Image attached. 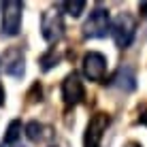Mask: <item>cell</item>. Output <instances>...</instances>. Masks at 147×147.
I'll use <instances>...</instances> for the list:
<instances>
[{"label": "cell", "mask_w": 147, "mask_h": 147, "mask_svg": "<svg viewBox=\"0 0 147 147\" xmlns=\"http://www.w3.org/2000/svg\"><path fill=\"white\" fill-rule=\"evenodd\" d=\"M58 62H60V55L55 53V47H51L47 53L43 55V58H40V62H38V64H40V68L47 73V70H51L53 66H58Z\"/></svg>", "instance_id": "obj_13"}, {"label": "cell", "mask_w": 147, "mask_h": 147, "mask_svg": "<svg viewBox=\"0 0 147 147\" xmlns=\"http://www.w3.org/2000/svg\"><path fill=\"white\" fill-rule=\"evenodd\" d=\"M124 147H143L141 143H136V141H128V143H126Z\"/></svg>", "instance_id": "obj_17"}, {"label": "cell", "mask_w": 147, "mask_h": 147, "mask_svg": "<svg viewBox=\"0 0 147 147\" xmlns=\"http://www.w3.org/2000/svg\"><path fill=\"white\" fill-rule=\"evenodd\" d=\"M111 85H115V88L124 90V92H132L136 88V79H134V70L130 66H121L117 73H115V77L111 79Z\"/></svg>", "instance_id": "obj_9"}, {"label": "cell", "mask_w": 147, "mask_h": 147, "mask_svg": "<svg viewBox=\"0 0 147 147\" xmlns=\"http://www.w3.org/2000/svg\"><path fill=\"white\" fill-rule=\"evenodd\" d=\"M139 124H141V126H147V111H145V113H141V117H139Z\"/></svg>", "instance_id": "obj_16"}, {"label": "cell", "mask_w": 147, "mask_h": 147, "mask_svg": "<svg viewBox=\"0 0 147 147\" xmlns=\"http://www.w3.org/2000/svg\"><path fill=\"white\" fill-rule=\"evenodd\" d=\"M11 147H26V145H22V143H17V145H11Z\"/></svg>", "instance_id": "obj_18"}, {"label": "cell", "mask_w": 147, "mask_h": 147, "mask_svg": "<svg viewBox=\"0 0 147 147\" xmlns=\"http://www.w3.org/2000/svg\"><path fill=\"white\" fill-rule=\"evenodd\" d=\"M22 130H24L22 121H19V119H13L11 124H9L7 134H4V141L0 143V147H11V145H17L19 141H22Z\"/></svg>", "instance_id": "obj_10"}, {"label": "cell", "mask_w": 147, "mask_h": 147, "mask_svg": "<svg viewBox=\"0 0 147 147\" xmlns=\"http://www.w3.org/2000/svg\"><path fill=\"white\" fill-rule=\"evenodd\" d=\"M111 28V15L105 7H94L90 17L83 24V36L85 38H102L107 36Z\"/></svg>", "instance_id": "obj_2"}, {"label": "cell", "mask_w": 147, "mask_h": 147, "mask_svg": "<svg viewBox=\"0 0 147 147\" xmlns=\"http://www.w3.org/2000/svg\"><path fill=\"white\" fill-rule=\"evenodd\" d=\"M111 126V115L109 113H94L90 117L88 126H85V132H83V147H100L102 143V136L107 132V128Z\"/></svg>", "instance_id": "obj_3"}, {"label": "cell", "mask_w": 147, "mask_h": 147, "mask_svg": "<svg viewBox=\"0 0 147 147\" xmlns=\"http://www.w3.org/2000/svg\"><path fill=\"white\" fill-rule=\"evenodd\" d=\"M62 98L66 107H77L79 102H83L85 98V88H83V81L77 73H68L62 81Z\"/></svg>", "instance_id": "obj_7"}, {"label": "cell", "mask_w": 147, "mask_h": 147, "mask_svg": "<svg viewBox=\"0 0 147 147\" xmlns=\"http://www.w3.org/2000/svg\"><path fill=\"white\" fill-rule=\"evenodd\" d=\"M45 130H47V128H45L43 124H38V121H30V124L26 126V136L30 141H34V143H38V141H43L45 136H47Z\"/></svg>", "instance_id": "obj_12"}, {"label": "cell", "mask_w": 147, "mask_h": 147, "mask_svg": "<svg viewBox=\"0 0 147 147\" xmlns=\"http://www.w3.org/2000/svg\"><path fill=\"white\" fill-rule=\"evenodd\" d=\"M40 34L47 43H58L64 36V19L60 9H47L40 17Z\"/></svg>", "instance_id": "obj_5"}, {"label": "cell", "mask_w": 147, "mask_h": 147, "mask_svg": "<svg viewBox=\"0 0 147 147\" xmlns=\"http://www.w3.org/2000/svg\"><path fill=\"white\" fill-rule=\"evenodd\" d=\"M85 7H88L85 0H66V2H60V9L66 15H70V17H79L85 11Z\"/></svg>", "instance_id": "obj_11"}, {"label": "cell", "mask_w": 147, "mask_h": 147, "mask_svg": "<svg viewBox=\"0 0 147 147\" xmlns=\"http://www.w3.org/2000/svg\"><path fill=\"white\" fill-rule=\"evenodd\" d=\"M139 11H143L141 15H143V17H147V2H141V4H139Z\"/></svg>", "instance_id": "obj_15"}, {"label": "cell", "mask_w": 147, "mask_h": 147, "mask_svg": "<svg viewBox=\"0 0 147 147\" xmlns=\"http://www.w3.org/2000/svg\"><path fill=\"white\" fill-rule=\"evenodd\" d=\"M4 98H7V94H4V88L0 83V107H4Z\"/></svg>", "instance_id": "obj_14"}, {"label": "cell", "mask_w": 147, "mask_h": 147, "mask_svg": "<svg viewBox=\"0 0 147 147\" xmlns=\"http://www.w3.org/2000/svg\"><path fill=\"white\" fill-rule=\"evenodd\" d=\"M107 58L100 51H88L83 55L81 70H83L85 79L94 81V83H105V75H107Z\"/></svg>", "instance_id": "obj_6"}, {"label": "cell", "mask_w": 147, "mask_h": 147, "mask_svg": "<svg viewBox=\"0 0 147 147\" xmlns=\"http://www.w3.org/2000/svg\"><path fill=\"white\" fill-rule=\"evenodd\" d=\"M4 73L11 75V77L22 79L24 73H26V66H24V53L19 49H11L4 55Z\"/></svg>", "instance_id": "obj_8"}, {"label": "cell", "mask_w": 147, "mask_h": 147, "mask_svg": "<svg viewBox=\"0 0 147 147\" xmlns=\"http://www.w3.org/2000/svg\"><path fill=\"white\" fill-rule=\"evenodd\" d=\"M22 15H24L22 2L9 0L2 4V26H0L2 36H17L19 30H22Z\"/></svg>", "instance_id": "obj_4"}, {"label": "cell", "mask_w": 147, "mask_h": 147, "mask_svg": "<svg viewBox=\"0 0 147 147\" xmlns=\"http://www.w3.org/2000/svg\"><path fill=\"white\" fill-rule=\"evenodd\" d=\"M109 32H111V36H113L115 45H117L119 49H128L130 45H132L134 36H136V19L130 13H119L117 17L111 22Z\"/></svg>", "instance_id": "obj_1"}]
</instances>
